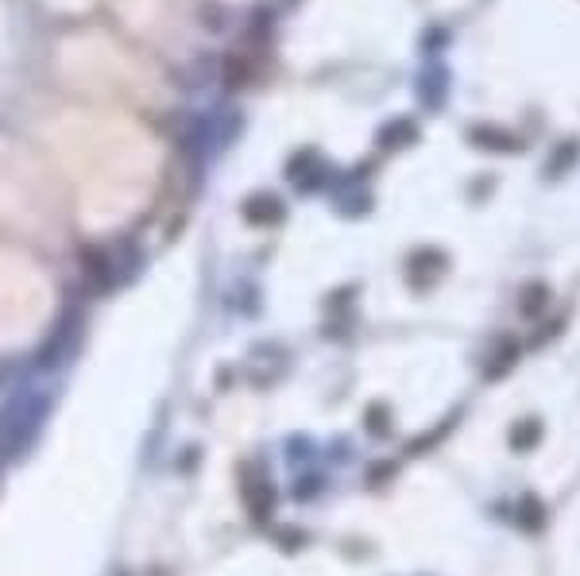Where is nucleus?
<instances>
[{
  "mask_svg": "<svg viewBox=\"0 0 580 576\" xmlns=\"http://www.w3.org/2000/svg\"><path fill=\"white\" fill-rule=\"evenodd\" d=\"M244 213H248V221L267 225V221H279L283 217V205H279V198H271V194H256V198H248Z\"/></svg>",
  "mask_w": 580,
  "mask_h": 576,
  "instance_id": "obj_1",
  "label": "nucleus"
},
{
  "mask_svg": "<svg viewBox=\"0 0 580 576\" xmlns=\"http://www.w3.org/2000/svg\"><path fill=\"white\" fill-rule=\"evenodd\" d=\"M252 78V62L248 58H240V55H229L225 58V66H221V82L229 89H236V86H244Z\"/></svg>",
  "mask_w": 580,
  "mask_h": 576,
  "instance_id": "obj_2",
  "label": "nucleus"
}]
</instances>
